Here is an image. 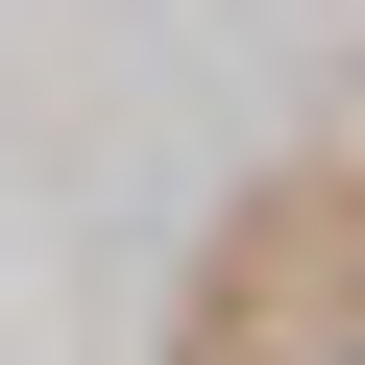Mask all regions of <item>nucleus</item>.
<instances>
[{
	"mask_svg": "<svg viewBox=\"0 0 365 365\" xmlns=\"http://www.w3.org/2000/svg\"><path fill=\"white\" fill-rule=\"evenodd\" d=\"M317 365H365V317H341V341H317Z\"/></svg>",
	"mask_w": 365,
	"mask_h": 365,
	"instance_id": "obj_1",
	"label": "nucleus"
}]
</instances>
